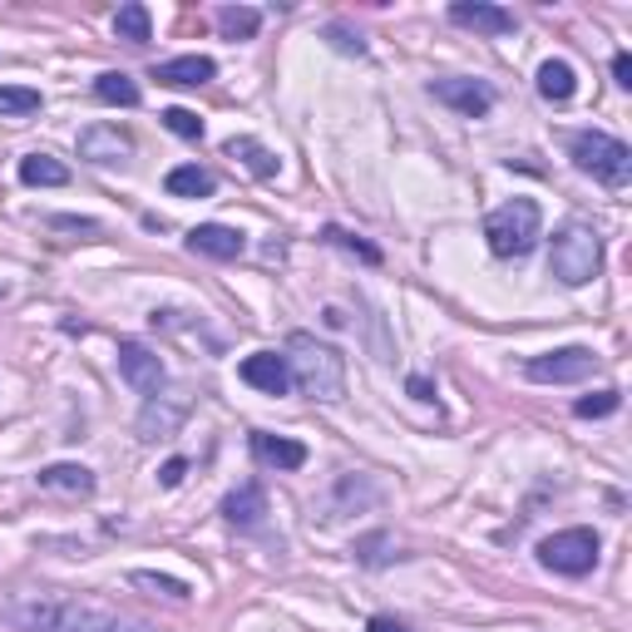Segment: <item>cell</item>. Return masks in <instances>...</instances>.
I'll use <instances>...</instances> for the list:
<instances>
[{
  "instance_id": "cell-1",
  "label": "cell",
  "mask_w": 632,
  "mask_h": 632,
  "mask_svg": "<svg viewBox=\"0 0 632 632\" xmlns=\"http://www.w3.org/2000/svg\"><path fill=\"white\" fill-rule=\"evenodd\" d=\"M5 618L20 632H158L109 602L69 598V592H20L5 608Z\"/></svg>"
},
{
  "instance_id": "cell-2",
  "label": "cell",
  "mask_w": 632,
  "mask_h": 632,
  "mask_svg": "<svg viewBox=\"0 0 632 632\" xmlns=\"http://www.w3.org/2000/svg\"><path fill=\"white\" fill-rule=\"evenodd\" d=\"M286 365H292V385H302V395H312V400H341L346 395L341 351L321 346L316 336H306V331L286 336Z\"/></svg>"
},
{
  "instance_id": "cell-3",
  "label": "cell",
  "mask_w": 632,
  "mask_h": 632,
  "mask_svg": "<svg viewBox=\"0 0 632 632\" xmlns=\"http://www.w3.org/2000/svg\"><path fill=\"white\" fill-rule=\"evenodd\" d=\"M549 267L563 286H583L602 272V237L592 233L588 223H563L553 233V247H549Z\"/></svg>"
},
{
  "instance_id": "cell-4",
  "label": "cell",
  "mask_w": 632,
  "mask_h": 632,
  "mask_svg": "<svg viewBox=\"0 0 632 632\" xmlns=\"http://www.w3.org/2000/svg\"><path fill=\"white\" fill-rule=\"evenodd\" d=\"M539 227L543 217L533 198H509V203H499L484 217V237H489L494 257H529L533 242H539Z\"/></svg>"
},
{
  "instance_id": "cell-5",
  "label": "cell",
  "mask_w": 632,
  "mask_h": 632,
  "mask_svg": "<svg viewBox=\"0 0 632 632\" xmlns=\"http://www.w3.org/2000/svg\"><path fill=\"white\" fill-rule=\"evenodd\" d=\"M568 154H573V163H578L583 173H592L598 183L628 188V178H632V148L622 144V138L598 134V128H592V134H573Z\"/></svg>"
},
{
  "instance_id": "cell-6",
  "label": "cell",
  "mask_w": 632,
  "mask_h": 632,
  "mask_svg": "<svg viewBox=\"0 0 632 632\" xmlns=\"http://www.w3.org/2000/svg\"><path fill=\"white\" fill-rule=\"evenodd\" d=\"M598 549L602 543L592 529H563L539 543V563L563 573V578H583V573H592V563H598Z\"/></svg>"
},
{
  "instance_id": "cell-7",
  "label": "cell",
  "mask_w": 632,
  "mask_h": 632,
  "mask_svg": "<svg viewBox=\"0 0 632 632\" xmlns=\"http://www.w3.org/2000/svg\"><path fill=\"white\" fill-rule=\"evenodd\" d=\"M592 365H598V356H592L588 346H563V351L533 356V361L523 365V375L539 385H573V381H583V375H592Z\"/></svg>"
},
{
  "instance_id": "cell-8",
  "label": "cell",
  "mask_w": 632,
  "mask_h": 632,
  "mask_svg": "<svg viewBox=\"0 0 632 632\" xmlns=\"http://www.w3.org/2000/svg\"><path fill=\"white\" fill-rule=\"evenodd\" d=\"M134 154V134L119 124H89L79 128V158L94 168H109V163H128Z\"/></svg>"
},
{
  "instance_id": "cell-9",
  "label": "cell",
  "mask_w": 632,
  "mask_h": 632,
  "mask_svg": "<svg viewBox=\"0 0 632 632\" xmlns=\"http://www.w3.org/2000/svg\"><path fill=\"white\" fill-rule=\"evenodd\" d=\"M119 375H124L138 395H158L163 361H158V351H148L144 341H119Z\"/></svg>"
},
{
  "instance_id": "cell-10",
  "label": "cell",
  "mask_w": 632,
  "mask_h": 632,
  "mask_svg": "<svg viewBox=\"0 0 632 632\" xmlns=\"http://www.w3.org/2000/svg\"><path fill=\"white\" fill-rule=\"evenodd\" d=\"M430 94L440 99V104H450L454 114H464V119H484L494 109L489 84H479V79H435Z\"/></svg>"
},
{
  "instance_id": "cell-11",
  "label": "cell",
  "mask_w": 632,
  "mask_h": 632,
  "mask_svg": "<svg viewBox=\"0 0 632 632\" xmlns=\"http://www.w3.org/2000/svg\"><path fill=\"white\" fill-rule=\"evenodd\" d=\"M450 20L464 30H479V35H514V10L504 5H489V0H454L450 5Z\"/></svg>"
},
{
  "instance_id": "cell-12",
  "label": "cell",
  "mask_w": 632,
  "mask_h": 632,
  "mask_svg": "<svg viewBox=\"0 0 632 632\" xmlns=\"http://www.w3.org/2000/svg\"><path fill=\"white\" fill-rule=\"evenodd\" d=\"M237 375H242L247 385H257V391H267V395L292 391V365H286V356H276V351H252L242 365H237Z\"/></svg>"
},
{
  "instance_id": "cell-13",
  "label": "cell",
  "mask_w": 632,
  "mask_h": 632,
  "mask_svg": "<svg viewBox=\"0 0 632 632\" xmlns=\"http://www.w3.org/2000/svg\"><path fill=\"white\" fill-rule=\"evenodd\" d=\"M188 415V391H168V395H148L144 415H138V435L158 440V435H173Z\"/></svg>"
},
{
  "instance_id": "cell-14",
  "label": "cell",
  "mask_w": 632,
  "mask_h": 632,
  "mask_svg": "<svg viewBox=\"0 0 632 632\" xmlns=\"http://www.w3.org/2000/svg\"><path fill=\"white\" fill-rule=\"evenodd\" d=\"M247 237L237 233V227L227 223H198L193 233H188V252L198 257H217V262H233V257H242Z\"/></svg>"
},
{
  "instance_id": "cell-15",
  "label": "cell",
  "mask_w": 632,
  "mask_h": 632,
  "mask_svg": "<svg viewBox=\"0 0 632 632\" xmlns=\"http://www.w3.org/2000/svg\"><path fill=\"white\" fill-rule=\"evenodd\" d=\"M35 484L45 494H69V499H84V494H94V474H89L84 464H45V470L35 474Z\"/></svg>"
},
{
  "instance_id": "cell-16",
  "label": "cell",
  "mask_w": 632,
  "mask_h": 632,
  "mask_svg": "<svg viewBox=\"0 0 632 632\" xmlns=\"http://www.w3.org/2000/svg\"><path fill=\"white\" fill-rule=\"evenodd\" d=\"M217 75V65L207 55H178V59H163L154 69L158 84H178V89H193V84H207Z\"/></svg>"
},
{
  "instance_id": "cell-17",
  "label": "cell",
  "mask_w": 632,
  "mask_h": 632,
  "mask_svg": "<svg viewBox=\"0 0 632 632\" xmlns=\"http://www.w3.org/2000/svg\"><path fill=\"white\" fill-rule=\"evenodd\" d=\"M252 454H257L262 464H272V470H302V464H306V444H302V440L267 435V430L252 435Z\"/></svg>"
},
{
  "instance_id": "cell-18",
  "label": "cell",
  "mask_w": 632,
  "mask_h": 632,
  "mask_svg": "<svg viewBox=\"0 0 632 632\" xmlns=\"http://www.w3.org/2000/svg\"><path fill=\"white\" fill-rule=\"evenodd\" d=\"M262 514H267L262 484H242V489H233L223 499V519L237 523V529H257V523H262Z\"/></svg>"
},
{
  "instance_id": "cell-19",
  "label": "cell",
  "mask_w": 632,
  "mask_h": 632,
  "mask_svg": "<svg viewBox=\"0 0 632 632\" xmlns=\"http://www.w3.org/2000/svg\"><path fill=\"white\" fill-rule=\"evenodd\" d=\"M223 154H227V158H237V163H242L252 178H276V154H272V148H262L257 138H247V134L227 138Z\"/></svg>"
},
{
  "instance_id": "cell-20",
  "label": "cell",
  "mask_w": 632,
  "mask_h": 632,
  "mask_svg": "<svg viewBox=\"0 0 632 632\" xmlns=\"http://www.w3.org/2000/svg\"><path fill=\"white\" fill-rule=\"evenodd\" d=\"M163 188L173 198H213L217 193V178L207 173V168H198V163H178L173 173L163 178Z\"/></svg>"
},
{
  "instance_id": "cell-21",
  "label": "cell",
  "mask_w": 632,
  "mask_h": 632,
  "mask_svg": "<svg viewBox=\"0 0 632 632\" xmlns=\"http://www.w3.org/2000/svg\"><path fill=\"white\" fill-rule=\"evenodd\" d=\"M573 89H578V75H573L568 59H543L539 65V94L553 99V104H568Z\"/></svg>"
},
{
  "instance_id": "cell-22",
  "label": "cell",
  "mask_w": 632,
  "mask_h": 632,
  "mask_svg": "<svg viewBox=\"0 0 632 632\" xmlns=\"http://www.w3.org/2000/svg\"><path fill=\"white\" fill-rule=\"evenodd\" d=\"M20 183L30 188H65L69 183V168L49 154H25L20 158Z\"/></svg>"
},
{
  "instance_id": "cell-23",
  "label": "cell",
  "mask_w": 632,
  "mask_h": 632,
  "mask_svg": "<svg viewBox=\"0 0 632 632\" xmlns=\"http://www.w3.org/2000/svg\"><path fill=\"white\" fill-rule=\"evenodd\" d=\"M94 99L99 104H119V109H134L138 104V84L128 75H119V69H109V75L94 79Z\"/></svg>"
},
{
  "instance_id": "cell-24",
  "label": "cell",
  "mask_w": 632,
  "mask_h": 632,
  "mask_svg": "<svg viewBox=\"0 0 632 632\" xmlns=\"http://www.w3.org/2000/svg\"><path fill=\"white\" fill-rule=\"evenodd\" d=\"M257 25H262V15H257L252 5H223L217 10V30H223L227 40H252Z\"/></svg>"
},
{
  "instance_id": "cell-25",
  "label": "cell",
  "mask_w": 632,
  "mask_h": 632,
  "mask_svg": "<svg viewBox=\"0 0 632 632\" xmlns=\"http://www.w3.org/2000/svg\"><path fill=\"white\" fill-rule=\"evenodd\" d=\"M128 583H134V588H144V592H163V598H178V602L193 598V588H188L183 578H168V573H148V568H138V573H128Z\"/></svg>"
},
{
  "instance_id": "cell-26",
  "label": "cell",
  "mask_w": 632,
  "mask_h": 632,
  "mask_svg": "<svg viewBox=\"0 0 632 632\" xmlns=\"http://www.w3.org/2000/svg\"><path fill=\"white\" fill-rule=\"evenodd\" d=\"M40 109V89L0 84V119H30Z\"/></svg>"
},
{
  "instance_id": "cell-27",
  "label": "cell",
  "mask_w": 632,
  "mask_h": 632,
  "mask_svg": "<svg viewBox=\"0 0 632 632\" xmlns=\"http://www.w3.org/2000/svg\"><path fill=\"white\" fill-rule=\"evenodd\" d=\"M114 30H119V40H134V45H138V40H148V30H154V25H148V10L138 5V0H128V5H119Z\"/></svg>"
},
{
  "instance_id": "cell-28",
  "label": "cell",
  "mask_w": 632,
  "mask_h": 632,
  "mask_svg": "<svg viewBox=\"0 0 632 632\" xmlns=\"http://www.w3.org/2000/svg\"><path fill=\"white\" fill-rule=\"evenodd\" d=\"M622 405V391H612V385H602V391L583 395L578 405H573V415H583V420H602V415H612Z\"/></svg>"
},
{
  "instance_id": "cell-29",
  "label": "cell",
  "mask_w": 632,
  "mask_h": 632,
  "mask_svg": "<svg viewBox=\"0 0 632 632\" xmlns=\"http://www.w3.org/2000/svg\"><path fill=\"white\" fill-rule=\"evenodd\" d=\"M163 128L168 134H178V138H203V119L193 114V109H163Z\"/></svg>"
},
{
  "instance_id": "cell-30",
  "label": "cell",
  "mask_w": 632,
  "mask_h": 632,
  "mask_svg": "<svg viewBox=\"0 0 632 632\" xmlns=\"http://www.w3.org/2000/svg\"><path fill=\"white\" fill-rule=\"evenodd\" d=\"M326 242H331V247H341V252H351V257H361V262H381V252H375V247L371 242H361V237H351V233H341V227H326Z\"/></svg>"
},
{
  "instance_id": "cell-31",
  "label": "cell",
  "mask_w": 632,
  "mask_h": 632,
  "mask_svg": "<svg viewBox=\"0 0 632 632\" xmlns=\"http://www.w3.org/2000/svg\"><path fill=\"white\" fill-rule=\"evenodd\" d=\"M326 35H331V45L341 49V55H365V40H361V35H351L346 25H331Z\"/></svg>"
},
{
  "instance_id": "cell-32",
  "label": "cell",
  "mask_w": 632,
  "mask_h": 632,
  "mask_svg": "<svg viewBox=\"0 0 632 632\" xmlns=\"http://www.w3.org/2000/svg\"><path fill=\"white\" fill-rule=\"evenodd\" d=\"M183 474H188V460H168L163 470H158V484H163V489H173V484H183Z\"/></svg>"
},
{
  "instance_id": "cell-33",
  "label": "cell",
  "mask_w": 632,
  "mask_h": 632,
  "mask_svg": "<svg viewBox=\"0 0 632 632\" xmlns=\"http://www.w3.org/2000/svg\"><path fill=\"white\" fill-rule=\"evenodd\" d=\"M55 227H69V233H99V223H89V217H49Z\"/></svg>"
},
{
  "instance_id": "cell-34",
  "label": "cell",
  "mask_w": 632,
  "mask_h": 632,
  "mask_svg": "<svg viewBox=\"0 0 632 632\" xmlns=\"http://www.w3.org/2000/svg\"><path fill=\"white\" fill-rule=\"evenodd\" d=\"M612 75H618L622 89H632V55H618V59H612Z\"/></svg>"
},
{
  "instance_id": "cell-35",
  "label": "cell",
  "mask_w": 632,
  "mask_h": 632,
  "mask_svg": "<svg viewBox=\"0 0 632 632\" xmlns=\"http://www.w3.org/2000/svg\"><path fill=\"white\" fill-rule=\"evenodd\" d=\"M365 632H410V628L395 622V618H371V622H365Z\"/></svg>"
},
{
  "instance_id": "cell-36",
  "label": "cell",
  "mask_w": 632,
  "mask_h": 632,
  "mask_svg": "<svg viewBox=\"0 0 632 632\" xmlns=\"http://www.w3.org/2000/svg\"><path fill=\"white\" fill-rule=\"evenodd\" d=\"M410 395L415 400H435V385L425 381V375H410Z\"/></svg>"
}]
</instances>
